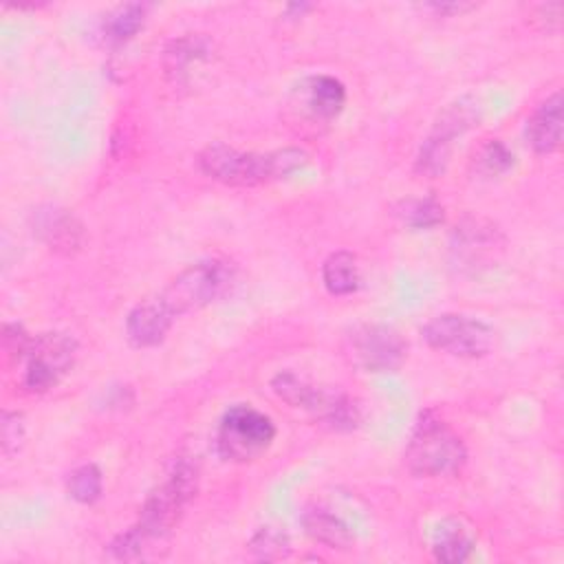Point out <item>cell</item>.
<instances>
[{"mask_svg": "<svg viewBox=\"0 0 564 564\" xmlns=\"http://www.w3.org/2000/svg\"><path fill=\"white\" fill-rule=\"evenodd\" d=\"M66 491L73 500H77L82 505H93L95 500L101 498V491H104L101 469L95 463H84V465L75 467L68 474Z\"/></svg>", "mask_w": 564, "mask_h": 564, "instance_id": "ac0fdd59", "label": "cell"}, {"mask_svg": "<svg viewBox=\"0 0 564 564\" xmlns=\"http://www.w3.org/2000/svg\"><path fill=\"white\" fill-rule=\"evenodd\" d=\"M403 337L386 324H364L352 330L348 339V352L352 364L366 372L397 370L405 359Z\"/></svg>", "mask_w": 564, "mask_h": 564, "instance_id": "9c48e42d", "label": "cell"}, {"mask_svg": "<svg viewBox=\"0 0 564 564\" xmlns=\"http://www.w3.org/2000/svg\"><path fill=\"white\" fill-rule=\"evenodd\" d=\"M145 22V4L139 2H128L110 11L104 20V37L110 44H123L132 40Z\"/></svg>", "mask_w": 564, "mask_h": 564, "instance_id": "e0dca14e", "label": "cell"}, {"mask_svg": "<svg viewBox=\"0 0 564 564\" xmlns=\"http://www.w3.org/2000/svg\"><path fill=\"white\" fill-rule=\"evenodd\" d=\"M527 141L538 154H553L562 145V95L546 97L527 121Z\"/></svg>", "mask_w": 564, "mask_h": 564, "instance_id": "7c38bea8", "label": "cell"}, {"mask_svg": "<svg viewBox=\"0 0 564 564\" xmlns=\"http://www.w3.org/2000/svg\"><path fill=\"white\" fill-rule=\"evenodd\" d=\"M174 324V313L165 306V302L154 295L137 306L126 317V335L139 348L156 346L165 339L167 330Z\"/></svg>", "mask_w": 564, "mask_h": 564, "instance_id": "8fae6325", "label": "cell"}, {"mask_svg": "<svg viewBox=\"0 0 564 564\" xmlns=\"http://www.w3.org/2000/svg\"><path fill=\"white\" fill-rule=\"evenodd\" d=\"M249 549L258 560H282L289 555L291 542H289L286 533H282L273 527H262L249 540Z\"/></svg>", "mask_w": 564, "mask_h": 564, "instance_id": "44dd1931", "label": "cell"}, {"mask_svg": "<svg viewBox=\"0 0 564 564\" xmlns=\"http://www.w3.org/2000/svg\"><path fill=\"white\" fill-rule=\"evenodd\" d=\"M236 271L231 262L220 258L200 260L183 269L161 293L159 297L174 313V317L203 308L220 300L234 284Z\"/></svg>", "mask_w": 564, "mask_h": 564, "instance_id": "277c9868", "label": "cell"}, {"mask_svg": "<svg viewBox=\"0 0 564 564\" xmlns=\"http://www.w3.org/2000/svg\"><path fill=\"white\" fill-rule=\"evenodd\" d=\"M304 110L315 119H335L346 104V86L333 75H313L300 88Z\"/></svg>", "mask_w": 564, "mask_h": 564, "instance_id": "4fadbf2b", "label": "cell"}, {"mask_svg": "<svg viewBox=\"0 0 564 564\" xmlns=\"http://www.w3.org/2000/svg\"><path fill=\"white\" fill-rule=\"evenodd\" d=\"M0 434H2V452L4 456H11L15 454L24 438H26V425H24V416L20 412H13V410H2V416H0Z\"/></svg>", "mask_w": 564, "mask_h": 564, "instance_id": "603a6c76", "label": "cell"}, {"mask_svg": "<svg viewBox=\"0 0 564 564\" xmlns=\"http://www.w3.org/2000/svg\"><path fill=\"white\" fill-rule=\"evenodd\" d=\"M198 482V469L192 460L178 458L170 467L163 482H159L141 505L137 527L148 540L165 538L176 522L185 505L194 498Z\"/></svg>", "mask_w": 564, "mask_h": 564, "instance_id": "3957f363", "label": "cell"}, {"mask_svg": "<svg viewBox=\"0 0 564 564\" xmlns=\"http://www.w3.org/2000/svg\"><path fill=\"white\" fill-rule=\"evenodd\" d=\"M308 163V154L300 148L273 152H240L227 143H209L198 154L200 170L231 187H256L286 178Z\"/></svg>", "mask_w": 564, "mask_h": 564, "instance_id": "6da1fadb", "label": "cell"}, {"mask_svg": "<svg viewBox=\"0 0 564 564\" xmlns=\"http://www.w3.org/2000/svg\"><path fill=\"white\" fill-rule=\"evenodd\" d=\"M77 344L66 333H44L33 339L22 383L29 392H46L73 368Z\"/></svg>", "mask_w": 564, "mask_h": 564, "instance_id": "ba28073f", "label": "cell"}, {"mask_svg": "<svg viewBox=\"0 0 564 564\" xmlns=\"http://www.w3.org/2000/svg\"><path fill=\"white\" fill-rule=\"evenodd\" d=\"M33 234L57 253H75L86 242V231L82 220L57 205H42L31 212Z\"/></svg>", "mask_w": 564, "mask_h": 564, "instance_id": "30bf717a", "label": "cell"}, {"mask_svg": "<svg viewBox=\"0 0 564 564\" xmlns=\"http://www.w3.org/2000/svg\"><path fill=\"white\" fill-rule=\"evenodd\" d=\"M207 57V48L203 44V40L198 37H181L174 40L172 46L165 51V68L172 75H183L187 73V66L205 59Z\"/></svg>", "mask_w": 564, "mask_h": 564, "instance_id": "ffe728a7", "label": "cell"}, {"mask_svg": "<svg viewBox=\"0 0 564 564\" xmlns=\"http://www.w3.org/2000/svg\"><path fill=\"white\" fill-rule=\"evenodd\" d=\"M474 551V535L460 520H445L436 527L432 540V553L438 562H465Z\"/></svg>", "mask_w": 564, "mask_h": 564, "instance_id": "9a60e30c", "label": "cell"}, {"mask_svg": "<svg viewBox=\"0 0 564 564\" xmlns=\"http://www.w3.org/2000/svg\"><path fill=\"white\" fill-rule=\"evenodd\" d=\"M421 335L430 348L465 359L485 357L496 346L494 326L463 313L434 315L421 328Z\"/></svg>", "mask_w": 564, "mask_h": 564, "instance_id": "52a82bcc", "label": "cell"}, {"mask_svg": "<svg viewBox=\"0 0 564 564\" xmlns=\"http://www.w3.org/2000/svg\"><path fill=\"white\" fill-rule=\"evenodd\" d=\"M302 524L304 531L311 540L328 546V549H337V551H346L352 546L355 535L350 531V527L335 513L326 511V509H308L302 516Z\"/></svg>", "mask_w": 564, "mask_h": 564, "instance_id": "5bb4252c", "label": "cell"}, {"mask_svg": "<svg viewBox=\"0 0 564 564\" xmlns=\"http://www.w3.org/2000/svg\"><path fill=\"white\" fill-rule=\"evenodd\" d=\"M271 390L291 408L313 412L333 430H352L359 425V405L350 397L317 388L291 370H280L271 379Z\"/></svg>", "mask_w": 564, "mask_h": 564, "instance_id": "5b68a950", "label": "cell"}, {"mask_svg": "<svg viewBox=\"0 0 564 564\" xmlns=\"http://www.w3.org/2000/svg\"><path fill=\"white\" fill-rule=\"evenodd\" d=\"M397 214L412 229H432L443 223V207L434 198L403 200Z\"/></svg>", "mask_w": 564, "mask_h": 564, "instance_id": "d6986e66", "label": "cell"}, {"mask_svg": "<svg viewBox=\"0 0 564 564\" xmlns=\"http://www.w3.org/2000/svg\"><path fill=\"white\" fill-rule=\"evenodd\" d=\"M33 335L18 322H7L4 328H2V346H4V352L11 357V359H18V361H24L31 346H33Z\"/></svg>", "mask_w": 564, "mask_h": 564, "instance_id": "cb8c5ba5", "label": "cell"}, {"mask_svg": "<svg viewBox=\"0 0 564 564\" xmlns=\"http://www.w3.org/2000/svg\"><path fill=\"white\" fill-rule=\"evenodd\" d=\"M467 447L436 414L423 412L405 445V465L419 478L452 476L463 469Z\"/></svg>", "mask_w": 564, "mask_h": 564, "instance_id": "7a4b0ae2", "label": "cell"}, {"mask_svg": "<svg viewBox=\"0 0 564 564\" xmlns=\"http://www.w3.org/2000/svg\"><path fill=\"white\" fill-rule=\"evenodd\" d=\"M275 438L273 421L253 405H231L216 430V449L225 460L249 463L260 458Z\"/></svg>", "mask_w": 564, "mask_h": 564, "instance_id": "8992f818", "label": "cell"}, {"mask_svg": "<svg viewBox=\"0 0 564 564\" xmlns=\"http://www.w3.org/2000/svg\"><path fill=\"white\" fill-rule=\"evenodd\" d=\"M427 9H432V11H436V13H463V11H469V9H474V4H463V2H454V4H438V2H434V4H427Z\"/></svg>", "mask_w": 564, "mask_h": 564, "instance_id": "d4e9b609", "label": "cell"}, {"mask_svg": "<svg viewBox=\"0 0 564 564\" xmlns=\"http://www.w3.org/2000/svg\"><path fill=\"white\" fill-rule=\"evenodd\" d=\"M476 165L485 176H498L505 174L507 170H511L513 165V152L498 139L487 141L478 156H476Z\"/></svg>", "mask_w": 564, "mask_h": 564, "instance_id": "7402d4cb", "label": "cell"}, {"mask_svg": "<svg viewBox=\"0 0 564 564\" xmlns=\"http://www.w3.org/2000/svg\"><path fill=\"white\" fill-rule=\"evenodd\" d=\"M322 282L330 295H350L361 284L357 258L350 251H335L322 264Z\"/></svg>", "mask_w": 564, "mask_h": 564, "instance_id": "2e32d148", "label": "cell"}]
</instances>
